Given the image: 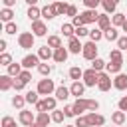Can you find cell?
<instances>
[{"label": "cell", "instance_id": "cell-1", "mask_svg": "<svg viewBox=\"0 0 127 127\" xmlns=\"http://www.w3.org/2000/svg\"><path fill=\"white\" fill-rule=\"evenodd\" d=\"M36 91L40 93V95H54L56 93V83L50 79V77H44V79H40L38 81V87H36Z\"/></svg>", "mask_w": 127, "mask_h": 127}, {"label": "cell", "instance_id": "cell-2", "mask_svg": "<svg viewBox=\"0 0 127 127\" xmlns=\"http://www.w3.org/2000/svg\"><path fill=\"white\" fill-rule=\"evenodd\" d=\"M56 103H58V97L54 95H46L44 99H40L38 103H36V111L40 113V111H54L56 109Z\"/></svg>", "mask_w": 127, "mask_h": 127}, {"label": "cell", "instance_id": "cell-3", "mask_svg": "<svg viewBox=\"0 0 127 127\" xmlns=\"http://www.w3.org/2000/svg\"><path fill=\"white\" fill-rule=\"evenodd\" d=\"M34 42H36L34 32H20V34H18V46H20L22 50L34 48Z\"/></svg>", "mask_w": 127, "mask_h": 127}, {"label": "cell", "instance_id": "cell-4", "mask_svg": "<svg viewBox=\"0 0 127 127\" xmlns=\"http://www.w3.org/2000/svg\"><path fill=\"white\" fill-rule=\"evenodd\" d=\"M81 56H83L85 60H89V62L95 60V58H97V42H91V40L85 42V44H83V50H81Z\"/></svg>", "mask_w": 127, "mask_h": 127}, {"label": "cell", "instance_id": "cell-5", "mask_svg": "<svg viewBox=\"0 0 127 127\" xmlns=\"http://www.w3.org/2000/svg\"><path fill=\"white\" fill-rule=\"evenodd\" d=\"M83 83L87 85V87H95L97 85V79H99V71H95L93 67H89V69H83Z\"/></svg>", "mask_w": 127, "mask_h": 127}, {"label": "cell", "instance_id": "cell-6", "mask_svg": "<svg viewBox=\"0 0 127 127\" xmlns=\"http://www.w3.org/2000/svg\"><path fill=\"white\" fill-rule=\"evenodd\" d=\"M113 85V79L107 71H99V79H97V89L99 91H109Z\"/></svg>", "mask_w": 127, "mask_h": 127}, {"label": "cell", "instance_id": "cell-7", "mask_svg": "<svg viewBox=\"0 0 127 127\" xmlns=\"http://www.w3.org/2000/svg\"><path fill=\"white\" fill-rule=\"evenodd\" d=\"M22 67L24 69H32V67H38L40 65V56L38 54H28V56H24L22 58Z\"/></svg>", "mask_w": 127, "mask_h": 127}, {"label": "cell", "instance_id": "cell-8", "mask_svg": "<svg viewBox=\"0 0 127 127\" xmlns=\"http://www.w3.org/2000/svg\"><path fill=\"white\" fill-rule=\"evenodd\" d=\"M79 16L83 18V24H85V26H87V24H97V18H99V14H97L95 8H85Z\"/></svg>", "mask_w": 127, "mask_h": 127}, {"label": "cell", "instance_id": "cell-9", "mask_svg": "<svg viewBox=\"0 0 127 127\" xmlns=\"http://www.w3.org/2000/svg\"><path fill=\"white\" fill-rule=\"evenodd\" d=\"M67 50H69V54H81V50H83V44L79 42V38L77 36H71V38H67Z\"/></svg>", "mask_w": 127, "mask_h": 127}, {"label": "cell", "instance_id": "cell-10", "mask_svg": "<svg viewBox=\"0 0 127 127\" xmlns=\"http://www.w3.org/2000/svg\"><path fill=\"white\" fill-rule=\"evenodd\" d=\"M18 121H20L22 125L30 127V125L36 121V115H34L32 111H28V109H20V113H18Z\"/></svg>", "mask_w": 127, "mask_h": 127}, {"label": "cell", "instance_id": "cell-11", "mask_svg": "<svg viewBox=\"0 0 127 127\" xmlns=\"http://www.w3.org/2000/svg\"><path fill=\"white\" fill-rule=\"evenodd\" d=\"M32 32H34V36H36V38L46 36V34H48V26H46V22H42V20L32 22Z\"/></svg>", "mask_w": 127, "mask_h": 127}, {"label": "cell", "instance_id": "cell-12", "mask_svg": "<svg viewBox=\"0 0 127 127\" xmlns=\"http://www.w3.org/2000/svg\"><path fill=\"white\" fill-rule=\"evenodd\" d=\"M87 119H89V125H91V127H103V125H105V117H103L101 113L91 111V113H87Z\"/></svg>", "mask_w": 127, "mask_h": 127}, {"label": "cell", "instance_id": "cell-13", "mask_svg": "<svg viewBox=\"0 0 127 127\" xmlns=\"http://www.w3.org/2000/svg\"><path fill=\"white\" fill-rule=\"evenodd\" d=\"M67 56H69V50L62 46V48L54 50V58H52V60H54V62H58V64H64V62L67 60Z\"/></svg>", "mask_w": 127, "mask_h": 127}, {"label": "cell", "instance_id": "cell-14", "mask_svg": "<svg viewBox=\"0 0 127 127\" xmlns=\"http://www.w3.org/2000/svg\"><path fill=\"white\" fill-rule=\"evenodd\" d=\"M113 87L119 89V91H125V89H127V75H125V73H115Z\"/></svg>", "mask_w": 127, "mask_h": 127}, {"label": "cell", "instance_id": "cell-15", "mask_svg": "<svg viewBox=\"0 0 127 127\" xmlns=\"http://www.w3.org/2000/svg\"><path fill=\"white\" fill-rule=\"evenodd\" d=\"M85 87H87V85H85L83 81H79V79H77V81H73V83L69 85V91H71V95L81 97V95H83V91H85Z\"/></svg>", "mask_w": 127, "mask_h": 127}, {"label": "cell", "instance_id": "cell-16", "mask_svg": "<svg viewBox=\"0 0 127 127\" xmlns=\"http://www.w3.org/2000/svg\"><path fill=\"white\" fill-rule=\"evenodd\" d=\"M73 111H75V117L83 115V111H87V99L85 97H77L75 103H73Z\"/></svg>", "mask_w": 127, "mask_h": 127}, {"label": "cell", "instance_id": "cell-17", "mask_svg": "<svg viewBox=\"0 0 127 127\" xmlns=\"http://www.w3.org/2000/svg\"><path fill=\"white\" fill-rule=\"evenodd\" d=\"M113 24H111V16L105 12V14H99V18H97V28H101L103 32L107 30V28H111Z\"/></svg>", "mask_w": 127, "mask_h": 127}, {"label": "cell", "instance_id": "cell-18", "mask_svg": "<svg viewBox=\"0 0 127 127\" xmlns=\"http://www.w3.org/2000/svg\"><path fill=\"white\" fill-rule=\"evenodd\" d=\"M12 87H14V77L8 75V73L0 75V89H2V91H8V89H12Z\"/></svg>", "mask_w": 127, "mask_h": 127}, {"label": "cell", "instance_id": "cell-19", "mask_svg": "<svg viewBox=\"0 0 127 127\" xmlns=\"http://www.w3.org/2000/svg\"><path fill=\"white\" fill-rule=\"evenodd\" d=\"M38 56H40L42 62H48L50 58H54V48H50V46L46 44V46H42V48L38 50Z\"/></svg>", "mask_w": 127, "mask_h": 127}, {"label": "cell", "instance_id": "cell-20", "mask_svg": "<svg viewBox=\"0 0 127 127\" xmlns=\"http://www.w3.org/2000/svg\"><path fill=\"white\" fill-rule=\"evenodd\" d=\"M56 97H58V101H65L69 95H71V91H69V87H65V85H60V87H56V93H54Z\"/></svg>", "mask_w": 127, "mask_h": 127}, {"label": "cell", "instance_id": "cell-21", "mask_svg": "<svg viewBox=\"0 0 127 127\" xmlns=\"http://www.w3.org/2000/svg\"><path fill=\"white\" fill-rule=\"evenodd\" d=\"M111 121H113V125H123L125 121H127V113L125 111H113L111 113Z\"/></svg>", "mask_w": 127, "mask_h": 127}, {"label": "cell", "instance_id": "cell-22", "mask_svg": "<svg viewBox=\"0 0 127 127\" xmlns=\"http://www.w3.org/2000/svg\"><path fill=\"white\" fill-rule=\"evenodd\" d=\"M26 16H28L30 22H36V20H40V16H42V8H38V6H30L28 12H26Z\"/></svg>", "mask_w": 127, "mask_h": 127}, {"label": "cell", "instance_id": "cell-23", "mask_svg": "<svg viewBox=\"0 0 127 127\" xmlns=\"http://www.w3.org/2000/svg\"><path fill=\"white\" fill-rule=\"evenodd\" d=\"M121 65H123V62L111 60L109 64H105V71H107V73H121Z\"/></svg>", "mask_w": 127, "mask_h": 127}, {"label": "cell", "instance_id": "cell-24", "mask_svg": "<svg viewBox=\"0 0 127 127\" xmlns=\"http://www.w3.org/2000/svg\"><path fill=\"white\" fill-rule=\"evenodd\" d=\"M22 69H24V67H22V64H14V62H12V64L6 67V73H8V75H12V77H18V75L22 73Z\"/></svg>", "mask_w": 127, "mask_h": 127}, {"label": "cell", "instance_id": "cell-25", "mask_svg": "<svg viewBox=\"0 0 127 127\" xmlns=\"http://www.w3.org/2000/svg\"><path fill=\"white\" fill-rule=\"evenodd\" d=\"M36 121H38L40 125L48 127V125H50V121H52V113H48V111H40V113L36 115Z\"/></svg>", "mask_w": 127, "mask_h": 127}, {"label": "cell", "instance_id": "cell-26", "mask_svg": "<svg viewBox=\"0 0 127 127\" xmlns=\"http://www.w3.org/2000/svg\"><path fill=\"white\" fill-rule=\"evenodd\" d=\"M58 14H56V8H54V4H50V6H44L42 8V18H46V20H54Z\"/></svg>", "mask_w": 127, "mask_h": 127}, {"label": "cell", "instance_id": "cell-27", "mask_svg": "<svg viewBox=\"0 0 127 127\" xmlns=\"http://www.w3.org/2000/svg\"><path fill=\"white\" fill-rule=\"evenodd\" d=\"M103 38H105V40H109V42H117V40H119V34H117V28H115V26H111V28H107V30L103 32Z\"/></svg>", "mask_w": 127, "mask_h": 127}, {"label": "cell", "instance_id": "cell-28", "mask_svg": "<svg viewBox=\"0 0 127 127\" xmlns=\"http://www.w3.org/2000/svg\"><path fill=\"white\" fill-rule=\"evenodd\" d=\"M69 79H73V81H77V79H81L83 77V69L79 67V65H73V67H69Z\"/></svg>", "mask_w": 127, "mask_h": 127}, {"label": "cell", "instance_id": "cell-29", "mask_svg": "<svg viewBox=\"0 0 127 127\" xmlns=\"http://www.w3.org/2000/svg\"><path fill=\"white\" fill-rule=\"evenodd\" d=\"M67 6H69V4H65V2H62V0H56V2H54V8H56V14H58V16H65Z\"/></svg>", "mask_w": 127, "mask_h": 127}, {"label": "cell", "instance_id": "cell-30", "mask_svg": "<svg viewBox=\"0 0 127 127\" xmlns=\"http://www.w3.org/2000/svg\"><path fill=\"white\" fill-rule=\"evenodd\" d=\"M101 6L107 14H115V8H117V2L115 0H101Z\"/></svg>", "mask_w": 127, "mask_h": 127}, {"label": "cell", "instance_id": "cell-31", "mask_svg": "<svg viewBox=\"0 0 127 127\" xmlns=\"http://www.w3.org/2000/svg\"><path fill=\"white\" fill-rule=\"evenodd\" d=\"M12 18H14V12H12V8H2L0 10V20L6 24V22H12Z\"/></svg>", "mask_w": 127, "mask_h": 127}, {"label": "cell", "instance_id": "cell-32", "mask_svg": "<svg viewBox=\"0 0 127 127\" xmlns=\"http://www.w3.org/2000/svg\"><path fill=\"white\" fill-rule=\"evenodd\" d=\"M125 20H127V18H125V14H121V12H115V14L111 16V24H113L115 28H117V26H123Z\"/></svg>", "mask_w": 127, "mask_h": 127}, {"label": "cell", "instance_id": "cell-33", "mask_svg": "<svg viewBox=\"0 0 127 127\" xmlns=\"http://www.w3.org/2000/svg\"><path fill=\"white\" fill-rule=\"evenodd\" d=\"M62 34L65 36V38H71V36H75V26L69 22V24H62Z\"/></svg>", "mask_w": 127, "mask_h": 127}, {"label": "cell", "instance_id": "cell-34", "mask_svg": "<svg viewBox=\"0 0 127 127\" xmlns=\"http://www.w3.org/2000/svg\"><path fill=\"white\" fill-rule=\"evenodd\" d=\"M24 97H26V103H32V105H36L40 101V93L38 91H26Z\"/></svg>", "mask_w": 127, "mask_h": 127}, {"label": "cell", "instance_id": "cell-35", "mask_svg": "<svg viewBox=\"0 0 127 127\" xmlns=\"http://www.w3.org/2000/svg\"><path fill=\"white\" fill-rule=\"evenodd\" d=\"M101 38H103V30H101V28L89 30V40H91V42H99Z\"/></svg>", "mask_w": 127, "mask_h": 127}, {"label": "cell", "instance_id": "cell-36", "mask_svg": "<svg viewBox=\"0 0 127 127\" xmlns=\"http://www.w3.org/2000/svg\"><path fill=\"white\" fill-rule=\"evenodd\" d=\"M48 46L54 48V50L62 48V40H60V36H48Z\"/></svg>", "mask_w": 127, "mask_h": 127}, {"label": "cell", "instance_id": "cell-37", "mask_svg": "<svg viewBox=\"0 0 127 127\" xmlns=\"http://www.w3.org/2000/svg\"><path fill=\"white\" fill-rule=\"evenodd\" d=\"M91 67H93L95 71H103V69H105V62H103V60L97 56L95 60H91Z\"/></svg>", "mask_w": 127, "mask_h": 127}, {"label": "cell", "instance_id": "cell-38", "mask_svg": "<svg viewBox=\"0 0 127 127\" xmlns=\"http://www.w3.org/2000/svg\"><path fill=\"white\" fill-rule=\"evenodd\" d=\"M24 103H26V97L24 95H14L12 97V105L16 109H24Z\"/></svg>", "mask_w": 127, "mask_h": 127}, {"label": "cell", "instance_id": "cell-39", "mask_svg": "<svg viewBox=\"0 0 127 127\" xmlns=\"http://www.w3.org/2000/svg\"><path fill=\"white\" fill-rule=\"evenodd\" d=\"M64 117H65L64 109H62V111H60V109H54V111H52V121H54V123H64Z\"/></svg>", "mask_w": 127, "mask_h": 127}, {"label": "cell", "instance_id": "cell-40", "mask_svg": "<svg viewBox=\"0 0 127 127\" xmlns=\"http://www.w3.org/2000/svg\"><path fill=\"white\" fill-rule=\"evenodd\" d=\"M73 125H75V127H91V125H89V119H87V115H77Z\"/></svg>", "mask_w": 127, "mask_h": 127}, {"label": "cell", "instance_id": "cell-41", "mask_svg": "<svg viewBox=\"0 0 127 127\" xmlns=\"http://www.w3.org/2000/svg\"><path fill=\"white\" fill-rule=\"evenodd\" d=\"M38 71H40V75H44V77H48L50 73H52V65L46 62V64H40L38 65Z\"/></svg>", "mask_w": 127, "mask_h": 127}, {"label": "cell", "instance_id": "cell-42", "mask_svg": "<svg viewBox=\"0 0 127 127\" xmlns=\"http://www.w3.org/2000/svg\"><path fill=\"white\" fill-rule=\"evenodd\" d=\"M123 50H119V48H113L111 52H109V58L111 60H115V62H123V54H121Z\"/></svg>", "mask_w": 127, "mask_h": 127}, {"label": "cell", "instance_id": "cell-43", "mask_svg": "<svg viewBox=\"0 0 127 127\" xmlns=\"http://www.w3.org/2000/svg\"><path fill=\"white\" fill-rule=\"evenodd\" d=\"M10 64H12V56H10L8 52H2V54H0V65L8 67Z\"/></svg>", "mask_w": 127, "mask_h": 127}, {"label": "cell", "instance_id": "cell-44", "mask_svg": "<svg viewBox=\"0 0 127 127\" xmlns=\"http://www.w3.org/2000/svg\"><path fill=\"white\" fill-rule=\"evenodd\" d=\"M4 32H6V34H10V36H12V34H16V32H18L16 22H6V24H4Z\"/></svg>", "mask_w": 127, "mask_h": 127}, {"label": "cell", "instance_id": "cell-45", "mask_svg": "<svg viewBox=\"0 0 127 127\" xmlns=\"http://www.w3.org/2000/svg\"><path fill=\"white\" fill-rule=\"evenodd\" d=\"M2 127H18V125H16V119H14V117L4 115V117H2Z\"/></svg>", "mask_w": 127, "mask_h": 127}, {"label": "cell", "instance_id": "cell-46", "mask_svg": "<svg viewBox=\"0 0 127 127\" xmlns=\"http://www.w3.org/2000/svg\"><path fill=\"white\" fill-rule=\"evenodd\" d=\"M75 36H77V38H85V36H89L87 26H77V28H75Z\"/></svg>", "mask_w": 127, "mask_h": 127}, {"label": "cell", "instance_id": "cell-47", "mask_svg": "<svg viewBox=\"0 0 127 127\" xmlns=\"http://www.w3.org/2000/svg\"><path fill=\"white\" fill-rule=\"evenodd\" d=\"M18 79H22L24 83H28V81H32V71H30V69H22V73L18 75Z\"/></svg>", "mask_w": 127, "mask_h": 127}, {"label": "cell", "instance_id": "cell-48", "mask_svg": "<svg viewBox=\"0 0 127 127\" xmlns=\"http://www.w3.org/2000/svg\"><path fill=\"white\" fill-rule=\"evenodd\" d=\"M117 48L123 50V52H127V34H125V36H119V40H117Z\"/></svg>", "mask_w": 127, "mask_h": 127}, {"label": "cell", "instance_id": "cell-49", "mask_svg": "<svg viewBox=\"0 0 127 127\" xmlns=\"http://www.w3.org/2000/svg\"><path fill=\"white\" fill-rule=\"evenodd\" d=\"M99 109V101L97 99H87V111H97Z\"/></svg>", "mask_w": 127, "mask_h": 127}, {"label": "cell", "instance_id": "cell-50", "mask_svg": "<svg viewBox=\"0 0 127 127\" xmlns=\"http://www.w3.org/2000/svg\"><path fill=\"white\" fill-rule=\"evenodd\" d=\"M81 2H83L85 8H97L101 4V0H81Z\"/></svg>", "mask_w": 127, "mask_h": 127}, {"label": "cell", "instance_id": "cell-51", "mask_svg": "<svg viewBox=\"0 0 127 127\" xmlns=\"http://www.w3.org/2000/svg\"><path fill=\"white\" fill-rule=\"evenodd\" d=\"M24 87H26V83H24L22 79H18V77H14V89H16V91H22Z\"/></svg>", "mask_w": 127, "mask_h": 127}, {"label": "cell", "instance_id": "cell-52", "mask_svg": "<svg viewBox=\"0 0 127 127\" xmlns=\"http://www.w3.org/2000/svg\"><path fill=\"white\" fill-rule=\"evenodd\" d=\"M117 107H119L121 111H125V113H127V95H123V97L119 99V103H117Z\"/></svg>", "mask_w": 127, "mask_h": 127}, {"label": "cell", "instance_id": "cell-53", "mask_svg": "<svg viewBox=\"0 0 127 127\" xmlns=\"http://www.w3.org/2000/svg\"><path fill=\"white\" fill-rule=\"evenodd\" d=\"M65 16H69V18L77 16V8H75L73 4H69V6H67V12H65Z\"/></svg>", "mask_w": 127, "mask_h": 127}, {"label": "cell", "instance_id": "cell-54", "mask_svg": "<svg viewBox=\"0 0 127 127\" xmlns=\"http://www.w3.org/2000/svg\"><path fill=\"white\" fill-rule=\"evenodd\" d=\"M71 24H73V26H75V28H77V26H85V24H83V18H81V16H79V14H77V16H73V18H71Z\"/></svg>", "mask_w": 127, "mask_h": 127}, {"label": "cell", "instance_id": "cell-55", "mask_svg": "<svg viewBox=\"0 0 127 127\" xmlns=\"http://www.w3.org/2000/svg\"><path fill=\"white\" fill-rule=\"evenodd\" d=\"M64 113H65V117H75L73 105H65V107H64Z\"/></svg>", "mask_w": 127, "mask_h": 127}, {"label": "cell", "instance_id": "cell-56", "mask_svg": "<svg viewBox=\"0 0 127 127\" xmlns=\"http://www.w3.org/2000/svg\"><path fill=\"white\" fill-rule=\"evenodd\" d=\"M2 4H4V8H12V6H16V0H2Z\"/></svg>", "mask_w": 127, "mask_h": 127}, {"label": "cell", "instance_id": "cell-57", "mask_svg": "<svg viewBox=\"0 0 127 127\" xmlns=\"http://www.w3.org/2000/svg\"><path fill=\"white\" fill-rule=\"evenodd\" d=\"M6 48H8V42L2 38V40H0V52H6Z\"/></svg>", "mask_w": 127, "mask_h": 127}, {"label": "cell", "instance_id": "cell-58", "mask_svg": "<svg viewBox=\"0 0 127 127\" xmlns=\"http://www.w3.org/2000/svg\"><path fill=\"white\" fill-rule=\"evenodd\" d=\"M38 2H40V0H26V4H28V6H36Z\"/></svg>", "mask_w": 127, "mask_h": 127}, {"label": "cell", "instance_id": "cell-59", "mask_svg": "<svg viewBox=\"0 0 127 127\" xmlns=\"http://www.w3.org/2000/svg\"><path fill=\"white\" fill-rule=\"evenodd\" d=\"M30 127H44V125H40V123H38V121H34V123H32V125H30Z\"/></svg>", "mask_w": 127, "mask_h": 127}, {"label": "cell", "instance_id": "cell-60", "mask_svg": "<svg viewBox=\"0 0 127 127\" xmlns=\"http://www.w3.org/2000/svg\"><path fill=\"white\" fill-rule=\"evenodd\" d=\"M121 28H123V32H125V34H127V20H125V24H123V26H121Z\"/></svg>", "mask_w": 127, "mask_h": 127}, {"label": "cell", "instance_id": "cell-61", "mask_svg": "<svg viewBox=\"0 0 127 127\" xmlns=\"http://www.w3.org/2000/svg\"><path fill=\"white\" fill-rule=\"evenodd\" d=\"M64 127H75V125H64Z\"/></svg>", "mask_w": 127, "mask_h": 127}, {"label": "cell", "instance_id": "cell-62", "mask_svg": "<svg viewBox=\"0 0 127 127\" xmlns=\"http://www.w3.org/2000/svg\"><path fill=\"white\" fill-rule=\"evenodd\" d=\"M113 127H121V125H113Z\"/></svg>", "mask_w": 127, "mask_h": 127}, {"label": "cell", "instance_id": "cell-63", "mask_svg": "<svg viewBox=\"0 0 127 127\" xmlns=\"http://www.w3.org/2000/svg\"><path fill=\"white\" fill-rule=\"evenodd\" d=\"M115 2H119V0H115Z\"/></svg>", "mask_w": 127, "mask_h": 127}, {"label": "cell", "instance_id": "cell-64", "mask_svg": "<svg viewBox=\"0 0 127 127\" xmlns=\"http://www.w3.org/2000/svg\"><path fill=\"white\" fill-rule=\"evenodd\" d=\"M121 127H123V125H121Z\"/></svg>", "mask_w": 127, "mask_h": 127}]
</instances>
